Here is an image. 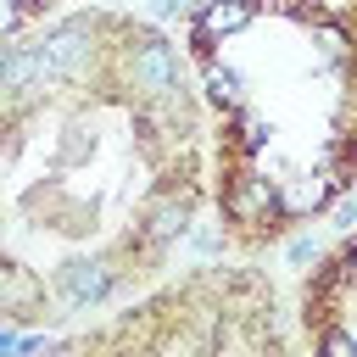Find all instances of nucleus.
Returning a JSON list of instances; mask_svg holds the SVG:
<instances>
[{"label": "nucleus", "instance_id": "obj_1", "mask_svg": "<svg viewBox=\"0 0 357 357\" xmlns=\"http://www.w3.org/2000/svg\"><path fill=\"white\" fill-rule=\"evenodd\" d=\"M89 22H61V28H50L39 45H33V56H39V73L45 78H73L84 61H89Z\"/></svg>", "mask_w": 357, "mask_h": 357}, {"label": "nucleus", "instance_id": "obj_2", "mask_svg": "<svg viewBox=\"0 0 357 357\" xmlns=\"http://www.w3.org/2000/svg\"><path fill=\"white\" fill-rule=\"evenodd\" d=\"M128 84L139 95H167L178 84V50L167 39H139L128 56Z\"/></svg>", "mask_w": 357, "mask_h": 357}, {"label": "nucleus", "instance_id": "obj_3", "mask_svg": "<svg viewBox=\"0 0 357 357\" xmlns=\"http://www.w3.org/2000/svg\"><path fill=\"white\" fill-rule=\"evenodd\" d=\"M56 290L73 301V307H95L112 296V268L100 257H73L61 273H56Z\"/></svg>", "mask_w": 357, "mask_h": 357}, {"label": "nucleus", "instance_id": "obj_4", "mask_svg": "<svg viewBox=\"0 0 357 357\" xmlns=\"http://www.w3.org/2000/svg\"><path fill=\"white\" fill-rule=\"evenodd\" d=\"M268 212H273V184H268L262 173L229 178V190H223V218H234V223H262Z\"/></svg>", "mask_w": 357, "mask_h": 357}, {"label": "nucleus", "instance_id": "obj_5", "mask_svg": "<svg viewBox=\"0 0 357 357\" xmlns=\"http://www.w3.org/2000/svg\"><path fill=\"white\" fill-rule=\"evenodd\" d=\"M39 296H45V284L28 268L0 262V312H28V307H39Z\"/></svg>", "mask_w": 357, "mask_h": 357}, {"label": "nucleus", "instance_id": "obj_6", "mask_svg": "<svg viewBox=\"0 0 357 357\" xmlns=\"http://www.w3.org/2000/svg\"><path fill=\"white\" fill-rule=\"evenodd\" d=\"M251 22V0H206L201 6V33L206 39H229Z\"/></svg>", "mask_w": 357, "mask_h": 357}, {"label": "nucleus", "instance_id": "obj_7", "mask_svg": "<svg viewBox=\"0 0 357 357\" xmlns=\"http://www.w3.org/2000/svg\"><path fill=\"white\" fill-rule=\"evenodd\" d=\"M184 229H190V206H184L178 195H162V201L145 206V234H151V240H178Z\"/></svg>", "mask_w": 357, "mask_h": 357}, {"label": "nucleus", "instance_id": "obj_8", "mask_svg": "<svg viewBox=\"0 0 357 357\" xmlns=\"http://www.w3.org/2000/svg\"><path fill=\"white\" fill-rule=\"evenodd\" d=\"M45 73H39V56L33 50H6L0 56V89H33Z\"/></svg>", "mask_w": 357, "mask_h": 357}, {"label": "nucleus", "instance_id": "obj_9", "mask_svg": "<svg viewBox=\"0 0 357 357\" xmlns=\"http://www.w3.org/2000/svg\"><path fill=\"white\" fill-rule=\"evenodd\" d=\"M206 95H212V100H223V106H229V100H240V73L212 61V67H206Z\"/></svg>", "mask_w": 357, "mask_h": 357}, {"label": "nucleus", "instance_id": "obj_10", "mask_svg": "<svg viewBox=\"0 0 357 357\" xmlns=\"http://www.w3.org/2000/svg\"><path fill=\"white\" fill-rule=\"evenodd\" d=\"M318 357H357V335L351 329H329L324 346H318Z\"/></svg>", "mask_w": 357, "mask_h": 357}, {"label": "nucleus", "instance_id": "obj_11", "mask_svg": "<svg viewBox=\"0 0 357 357\" xmlns=\"http://www.w3.org/2000/svg\"><path fill=\"white\" fill-rule=\"evenodd\" d=\"M39 351V335H11L0 329V357H33Z\"/></svg>", "mask_w": 357, "mask_h": 357}, {"label": "nucleus", "instance_id": "obj_12", "mask_svg": "<svg viewBox=\"0 0 357 357\" xmlns=\"http://www.w3.org/2000/svg\"><path fill=\"white\" fill-rule=\"evenodd\" d=\"M240 145H245V151H262V145H268V123H262V117H240Z\"/></svg>", "mask_w": 357, "mask_h": 357}, {"label": "nucleus", "instance_id": "obj_13", "mask_svg": "<svg viewBox=\"0 0 357 357\" xmlns=\"http://www.w3.org/2000/svg\"><path fill=\"white\" fill-rule=\"evenodd\" d=\"M307 257H318V245H312V240H296V245H290V262H307Z\"/></svg>", "mask_w": 357, "mask_h": 357}, {"label": "nucleus", "instance_id": "obj_14", "mask_svg": "<svg viewBox=\"0 0 357 357\" xmlns=\"http://www.w3.org/2000/svg\"><path fill=\"white\" fill-rule=\"evenodd\" d=\"M11 22H17V6H0V33H6Z\"/></svg>", "mask_w": 357, "mask_h": 357}, {"label": "nucleus", "instance_id": "obj_15", "mask_svg": "<svg viewBox=\"0 0 357 357\" xmlns=\"http://www.w3.org/2000/svg\"><path fill=\"white\" fill-rule=\"evenodd\" d=\"M33 357H78L73 346H50V351H33Z\"/></svg>", "mask_w": 357, "mask_h": 357}, {"label": "nucleus", "instance_id": "obj_16", "mask_svg": "<svg viewBox=\"0 0 357 357\" xmlns=\"http://www.w3.org/2000/svg\"><path fill=\"white\" fill-rule=\"evenodd\" d=\"M340 223H357V201H351V206H346V212H340Z\"/></svg>", "mask_w": 357, "mask_h": 357}, {"label": "nucleus", "instance_id": "obj_17", "mask_svg": "<svg viewBox=\"0 0 357 357\" xmlns=\"http://www.w3.org/2000/svg\"><path fill=\"white\" fill-rule=\"evenodd\" d=\"M351 268H357V257H351Z\"/></svg>", "mask_w": 357, "mask_h": 357}]
</instances>
